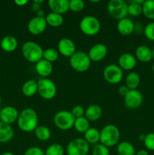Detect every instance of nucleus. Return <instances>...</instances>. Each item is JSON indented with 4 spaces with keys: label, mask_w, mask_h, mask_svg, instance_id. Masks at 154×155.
<instances>
[{
    "label": "nucleus",
    "mask_w": 154,
    "mask_h": 155,
    "mask_svg": "<svg viewBox=\"0 0 154 155\" xmlns=\"http://www.w3.org/2000/svg\"><path fill=\"white\" fill-rule=\"evenodd\" d=\"M58 58L59 52L57 50L51 48L44 50L43 58H42L45 59V60L51 62V63H53V62H55L58 59Z\"/></svg>",
    "instance_id": "nucleus-33"
},
{
    "label": "nucleus",
    "mask_w": 154,
    "mask_h": 155,
    "mask_svg": "<svg viewBox=\"0 0 154 155\" xmlns=\"http://www.w3.org/2000/svg\"><path fill=\"white\" fill-rule=\"evenodd\" d=\"M143 143L148 150L154 151V133H149L146 134L143 140Z\"/></svg>",
    "instance_id": "nucleus-37"
},
{
    "label": "nucleus",
    "mask_w": 154,
    "mask_h": 155,
    "mask_svg": "<svg viewBox=\"0 0 154 155\" xmlns=\"http://www.w3.org/2000/svg\"><path fill=\"white\" fill-rule=\"evenodd\" d=\"M75 44L72 40L68 38H63L57 44V51L59 54L66 58H70L75 52Z\"/></svg>",
    "instance_id": "nucleus-14"
},
{
    "label": "nucleus",
    "mask_w": 154,
    "mask_h": 155,
    "mask_svg": "<svg viewBox=\"0 0 154 155\" xmlns=\"http://www.w3.org/2000/svg\"><path fill=\"white\" fill-rule=\"evenodd\" d=\"M35 136L38 140L41 142H46L51 138V130L45 126H38L34 130Z\"/></svg>",
    "instance_id": "nucleus-29"
},
{
    "label": "nucleus",
    "mask_w": 154,
    "mask_h": 155,
    "mask_svg": "<svg viewBox=\"0 0 154 155\" xmlns=\"http://www.w3.org/2000/svg\"><path fill=\"white\" fill-rule=\"evenodd\" d=\"M85 117L90 121H97L102 115V108L98 104H91L85 109Z\"/></svg>",
    "instance_id": "nucleus-23"
},
{
    "label": "nucleus",
    "mask_w": 154,
    "mask_h": 155,
    "mask_svg": "<svg viewBox=\"0 0 154 155\" xmlns=\"http://www.w3.org/2000/svg\"><path fill=\"white\" fill-rule=\"evenodd\" d=\"M79 28L85 35L92 36L99 33L101 28V24L96 17L88 15L80 21Z\"/></svg>",
    "instance_id": "nucleus-5"
},
{
    "label": "nucleus",
    "mask_w": 154,
    "mask_h": 155,
    "mask_svg": "<svg viewBox=\"0 0 154 155\" xmlns=\"http://www.w3.org/2000/svg\"><path fill=\"white\" fill-rule=\"evenodd\" d=\"M129 92H130V89H128L125 85H122V86H119V89H118V92H119V94L121 95V96L124 97V98L128 95Z\"/></svg>",
    "instance_id": "nucleus-41"
},
{
    "label": "nucleus",
    "mask_w": 154,
    "mask_h": 155,
    "mask_svg": "<svg viewBox=\"0 0 154 155\" xmlns=\"http://www.w3.org/2000/svg\"><path fill=\"white\" fill-rule=\"evenodd\" d=\"M145 136H146V135H143V134L139 135L138 138H139V139H140V141L143 142V140H144V139H145Z\"/></svg>",
    "instance_id": "nucleus-46"
},
{
    "label": "nucleus",
    "mask_w": 154,
    "mask_h": 155,
    "mask_svg": "<svg viewBox=\"0 0 154 155\" xmlns=\"http://www.w3.org/2000/svg\"><path fill=\"white\" fill-rule=\"evenodd\" d=\"M91 2H93V3H97V2H100V1H91Z\"/></svg>",
    "instance_id": "nucleus-51"
},
{
    "label": "nucleus",
    "mask_w": 154,
    "mask_h": 155,
    "mask_svg": "<svg viewBox=\"0 0 154 155\" xmlns=\"http://www.w3.org/2000/svg\"><path fill=\"white\" fill-rule=\"evenodd\" d=\"M143 101V94L137 89L130 90L128 95L124 98L125 105L129 109H137Z\"/></svg>",
    "instance_id": "nucleus-11"
},
{
    "label": "nucleus",
    "mask_w": 154,
    "mask_h": 155,
    "mask_svg": "<svg viewBox=\"0 0 154 155\" xmlns=\"http://www.w3.org/2000/svg\"><path fill=\"white\" fill-rule=\"evenodd\" d=\"M152 58L154 59V47L152 48Z\"/></svg>",
    "instance_id": "nucleus-49"
},
{
    "label": "nucleus",
    "mask_w": 154,
    "mask_h": 155,
    "mask_svg": "<svg viewBox=\"0 0 154 155\" xmlns=\"http://www.w3.org/2000/svg\"><path fill=\"white\" fill-rule=\"evenodd\" d=\"M1 155H14V154L13 153H11V152H8V151H7V152L3 153V154H2Z\"/></svg>",
    "instance_id": "nucleus-48"
},
{
    "label": "nucleus",
    "mask_w": 154,
    "mask_h": 155,
    "mask_svg": "<svg viewBox=\"0 0 154 155\" xmlns=\"http://www.w3.org/2000/svg\"><path fill=\"white\" fill-rule=\"evenodd\" d=\"M100 133L101 144L105 145L107 148L113 147L119 144L120 139V131L116 126L113 124H107L103 127Z\"/></svg>",
    "instance_id": "nucleus-2"
},
{
    "label": "nucleus",
    "mask_w": 154,
    "mask_h": 155,
    "mask_svg": "<svg viewBox=\"0 0 154 155\" xmlns=\"http://www.w3.org/2000/svg\"><path fill=\"white\" fill-rule=\"evenodd\" d=\"M107 11L112 18L120 21L128 15V3L124 0H111L107 5Z\"/></svg>",
    "instance_id": "nucleus-6"
},
{
    "label": "nucleus",
    "mask_w": 154,
    "mask_h": 155,
    "mask_svg": "<svg viewBox=\"0 0 154 155\" xmlns=\"http://www.w3.org/2000/svg\"><path fill=\"white\" fill-rule=\"evenodd\" d=\"M73 128L79 133H85L90 128V122L85 117L75 118Z\"/></svg>",
    "instance_id": "nucleus-30"
},
{
    "label": "nucleus",
    "mask_w": 154,
    "mask_h": 155,
    "mask_svg": "<svg viewBox=\"0 0 154 155\" xmlns=\"http://www.w3.org/2000/svg\"><path fill=\"white\" fill-rule=\"evenodd\" d=\"M24 155H45V151L39 147H30L26 150Z\"/></svg>",
    "instance_id": "nucleus-40"
},
{
    "label": "nucleus",
    "mask_w": 154,
    "mask_h": 155,
    "mask_svg": "<svg viewBox=\"0 0 154 155\" xmlns=\"http://www.w3.org/2000/svg\"><path fill=\"white\" fill-rule=\"evenodd\" d=\"M142 14L149 20H154V0H146L142 5Z\"/></svg>",
    "instance_id": "nucleus-31"
},
{
    "label": "nucleus",
    "mask_w": 154,
    "mask_h": 155,
    "mask_svg": "<svg viewBox=\"0 0 154 155\" xmlns=\"http://www.w3.org/2000/svg\"><path fill=\"white\" fill-rule=\"evenodd\" d=\"M101 133L98 130L90 127L85 133H84V139L88 144L95 145L100 142Z\"/></svg>",
    "instance_id": "nucleus-26"
},
{
    "label": "nucleus",
    "mask_w": 154,
    "mask_h": 155,
    "mask_svg": "<svg viewBox=\"0 0 154 155\" xmlns=\"http://www.w3.org/2000/svg\"><path fill=\"white\" fill-rule=\"evenodd\" d=\"M137 64L135 56L130 53H124L119 56L118 59V65L123 71H131L134 69Z\"/></svg>",
    "instance_id": "nucleus-16"
},
{
    "label": "nucleus",
    "mask_w": 154,
    "mask_h": 155,
    "mask_svg": "<svg viewBox=\"0 0 154 155\" xmlns=\"http://www.w3.org/2000/svg\"><path fill=\"white\" fill-rule=\"evenodd\" d=\"M14 3L18 6H24L28 3V1L27 0H15Z\"/></svg>",
    "instance_id": "nucleus-43"
},
{
    "label": "nucleus",
    "mask_w": 154,
    "mask_h": 155,
    "mask_svg": "<svg viewBox=\"0 0 154 155\" xmlns=\"http://www.w3.org/2000/svg\"><path fill=\"white\" fill-rule=\"evenodd\" d=\"M152 72H153V74H154V63L152 64Z\"/></svg>",
    "instance_id": "nucleus-50"
},
{
    "label": "nucleus",
    "mask_w": 154,
    "mask_h": 155,
    "mask_svg": "<svg viewBox=\"0 0 154 155\" xmlns=\"http://www.w3.org/2000/svg\"><path fill=\"white\" fill-rule=\"evenodd\" d=\"M38 92V83L34 80H29L22 86V93L27 97H32Z\"/></svg>",
    "instance_id": "nucleus-24"
},
{
    "label": "nucleus",
    "mask_w": 154,
    "mask_h": 155,
    "mask_svg": "<svg viewBox=\"0 0 154 155\" xmlns=\"http://www.w3.org/2000/svg\"><path fill=\"white\" fill-rule=\"evenodd\" d=\"M23 56L27 61L36 64L43 58V48L33 41H27L22 45Z\"/></svg>",
    "instance_id": "nucleus-3"
},
{
    "label": "nucleus",
    "mask_w": 154,
    "mask_h": 155,
    "mask_svg": "<svg viewBox=\"0 0 154 155\" xmlns=\"http://www.w3.org/2000/svg\"><path fill=\"white\" fill-rule=\"evenodd\" d=\"M107 52L108 49L106 45L103 43H97L91 47L88 54L91 61L99 62L107 56Z\"/></svg>",
    "instance_id": "nucleus-13"
},
{
    "label": "nucleus",
    "mask_w": 154,
    "mask_h": 155,
    "mask_svg": "<svg viewBox=\"0 0 154 155\" xmlns=\"http://www.w3.org/2000/svg\"><path fill=\"white\" fill-rule=\"evenodd\" d=\"M143 33L149 40L154 41V21L146 24L143 30Z\"/></svg>",
    "instance_id": "nucleus-38"
},
{
    "label": "nucleus",
    "mask_w": 154,
    "mask_h": 155,
    "mask_svg": "<svg viewBox=\"0 0 154 155\" xmlns=\"http://www.w3.org/2000/svg\"><path fill=\"white\" fill-rule=\"evenodd\" d=\"M116 28L122 36H129L134 31V24L130 18H125L118 21Z\"/></svg>",
    "instance_id": "nucleus-19"
},
{
    "label": "nucleus",
    "mask_w": 154,
    "mask_h": 155,
    "mask_svg": "<svg viewBox=\"0 0 154 155\" xmlns=\"http://www.w3.org/2000/svg\"><path fill=\"white\" fill-rule=\"evenodd\" d=\"M2 103V97H1V95H0V104H1Z\"/></svg>",
    "instance_id": "nucleus-52"
},
{
    "label": "nucleus",
    "mask_w": 154,
    "mask_h": 155,
    "mask_svg": "<svg viewBox=\"0 0 154 155\" xmlns=\"http://www.w3.org/2000/svg\"><path fill=\"white\" fill-rule=\"evenodd\" d=\"M48 6L51 12L61 15L69 10L68 0H50L48 1Z\"/></svg>",
    "instance_id": "nucleus-17"
},
{
    "label": "nucleus",
    "mask_w": 154,
    "mask_h": 155,
    "mask_svg": "<svg viewBox=\"0 0 154 155\" xmlns=\"http://www.w3.org/2000/svg\"><path fill=\"white\" fill-rule=\"evenodd\" d=\"M35 70H36V73L39 74L41 77L46 78V77H49L53 72V65L52 63L48 61L45 60L42 58L39 61H38L36 64L35 66Z\"/></svg>",
    "instance_id": "nucleus-18"
},
{
    "label": "nucleus",
    "mask_w": 154,
    "mask_h": 155,
    "mask_svg": "<svg viewBox=\"0 0 154 155\" xmlns=\"http://www.w3.org/2000/svg\"><path fill=\"white\" fill-rule=\"evenodd\" d=\"M85 110L84 107L82 105H75L71 110V113L73 115V117L75 118H79L83 117V115L85 114Z\"/></svg>",
    "instance_id": "nucleus-39"
},
{
    "label": "nucleus",
    "mask_w": 154,
    "mask_h": 155,
    "mask_svg": "<svg viewBox=\"0 0 154 155\" xmlns=\"http://www.w3.org/2000/svg\"><path fill=\"white\" fill-rule=\"evenodd\" d=\"M135 155H149V153H148V151H146V150L142 149L137 151L135 154Z\"/></svg>",
    "instance_id": "nucleus-45"
},
{
    "label": "nucleus",
    "mask_w": 154,
    "mask_h": 155,
    "mask_svg": "<svg viewBox=\"0 0 154 155\" xmlns=\"http://www.w3.org/2000/svg\"><path fill=\"white\" fill-rule=\"evenodd\" d=\"M66 151L67 155H87L89 144L82 138H75L68 143Z\"/></svg>",
    "instance_id": "nucleus-9"
},
{
    "label": "nucleus",
    "mask_w": 154,
    "mask_h": 155,
    "mask_svg": "<svg viewBox=\"0 0 154 155\" xmlns=\"http://www.w3.org/2000/svg\"><path fill=\"white\" fill-rule=\"evenodd\" d=\"M45 155H64V148L60 144H51L47 148Z\"/></svg>",
    "instance_id": "nucleus-32"
},
{
    "label": "nucleus",
    "mask_w": 154,
    "mask_h": 155,
    "mask_svg": "<svg viewBox=\"0 0 154 155\" xmlns=\"http://www.w3.org/2000/svg\"><path fill=\"white\" fill-rule=\"evenodd\" d=\"M47 22L45 18L34 17L30 20L27 24L28 31L33 35H39L43 33L47 27Z\"/></svg>",
    "instance_id": "nucleus-12"
},
{
    "label": "nucleus",
    "mask_w": 154,
    "mask_h": 155,
    "mask_svg": "<svg viewBox=\"0 0 154 155\" xmlns=\"http://www.w3.org/2000/svg\"><path fill=\"white\" fill-rule=\"evenodd\" d=\"M18 39L13 36L8 35L4 36L0 42V46L3 51L6 52H12L18 48Z\"/></svg>",
    "instance_id": "nucleus-21"
},
{
    "label": "nucleus",
    "mask_w": 154,
    "mask_h": 155,
    "mask_svg": "<svg viewBox=\"0 0 154 155\" xmlns=\"http://www.w3.org/2000/svg\"><path fill=\"white\" fill-rule=\"evenodd\" d=\"M19 112L13 106H6L0 110V120L11 125L18 120Z\"/></svg>",
    "instance_id": "nucleus-15"
},
{
    "label": "nucleus",
    "mask_w": 154,
    "mask_h": 155,
    "mask_svg": "<svg viewBox=\"0 0 154 155\" xmlns=\"http://www.w3.org/2000/svg\"><path fill=\"white\" fill-rule=\"evenodd\" d=\"M38 114L33 108H25L19 114L18 120V126L20 130L25 133H30L36 130L38 127Z\"/></svg>",
    "instance_id": "nucleus-1"
},
{
    "label": "nucleus",
    "mask_w": 154,
    "mask_h": 155,
    "mask_svg": "<svg viewBox=\"0 0 154 155\" xmlns=\"http://www.w3.org/2000/svg\"><path fill=\"white\" fill-rule=\"evenodd\" d=\"M91 62L87 53L82 51H75L69 58V64L74 71L79 73H83L87 71L91 66Z\"/></svg>",
    "instance_id": "nucleus-4"
},
{
    "label": "nucleus",
    "mask_w": 154,
    "mask_h": 155,
    "mask_svg": "<svg viewBox=\"0 0 154 155\" xmlns=\"http://www.w3.org/2000/svg\"><path fill=\"white\" fill-rule=\"evenodd\" d=\"M140 83V76L136 72H131L127 75L125 78V86L130 90L137 89Z\"/></svg>",
    "instance_id": "nucleus-25"
},
{
    "label": "nucleus",
    "mask_w": 154,
    "mask_h": 155,
    "mask_svg": "<svg viewBox=\"0 0 154 155\" xmlns=\"http://www.w3.org/2000/svg\"><path fill=\"white\" fill-rule=\"evenodd\" d=\"M33 2L38 3V4H42V2H44L43 0H33Z\"/></svg>",
    "instance_id": "nucleus-47"
},
{
    "label": "nucleus",
    "mask_w": 154,
    "mask_h": 155,
    "mask_svg": "<svg viewBox=\"0 0 154 155\" xmlns=\"http://www.w3.org/2000/svg\"><path fill=\"white\" fill-rule=\"evenodd\" d=\"M69 10L74 12H79L85 8V2L82 0H71L69 1Z\"/></svg>",
    "instance_id": "nucleus-36"
},
{
    "label": "nucleus",
    "mask_w": 154,
    "mask_h": 155,
    "mask_svg": "<svg viewBox=\"0 0 154 155\" xmlns=\"http://www.w3.org/2000/svg\"><path fill=\"white\" fill-rule=\"evenodd\" d=\"M135 58L139 61L148 63L152 59V49L146 45H140L135 50Z\"/></svg>",
    "instance_id": "nucleus-20"
},
{
    "label": "nucleus",
    "mask_w": 154,
    "mask_h": 155,
    "mask_svg": "<svg viewBox=\"0 0 154 155\" xmlns=\"http://www.w3.org/2000/svg\"><path fill=\"white\" fill-rule=\"evenodd\" d=\"M116 151L119 155H135L134 145L128 142H122L117 145Z\"/></svg>",
    "instance_id": "nucleus-27"
},
{
    "label": "nucleus",
    "mask_w": 154,
    "mask_h": 155,
    "mask_svg": "<svg viewBox=\"0 0 154 155\" xmlns=\"http://www.w3.org/2000/svg\"><path fill=\"white\" fill-rule=\"evenodd\" d=\"M92 155H110V150L102 144H95L92 148Z\"/></svg>",
    "instance_id": "nucleus-35"
},
{
    "label": "nucleus",
    "mask_w": 154,
    "mask_h": 155,
    "mask_svg": "<svg viewBox=\"0 0 154 155\" xmlns=\"http://www.w3.org/2000/svg\"><path fill=\"white\" fill-rule=\"evenodd\" d=\"M32 10L33 12H37L38 11H39L41 9V5L40 4H38V3L36 2H33V4H32Z\"/></svg>",
    "instance_id": "nucleus-42"
},
{
    "label": "nucleus",
    "mask_w": 154,
    "mask_h": 155,
    "mask_svg": "<svg viewBox=\"0 0 154 155\" xmlns=\"http://www.w3.org/2000/svg\"><path fill=\"white\" fill-rule=\"evenodd\" d=\"M128 3V15L132 17H137L141 15L142 5L137 4V3Z\"/></svg>",
    "instance_id": "nucleus-34"
},
{
    "label": "nucleus",
    "mask_w": 154,
    "mask_h": 155,
    "mask_svg": "<svg viewBox=\"0 0 154 155\" xmlns=\"http://www.w3.org/2000/svg\"><path fill=\"white\" fill-rule=\"evenodd\" d=\"M38 93L45 100H51L57 94V86L50 79L43 78L37 81Z\"/></svg>",
    "instance_id": "nucleus-8"
},
{
    "label": "nucleus",
    "mask_w": 154,
    "mask_h": 155,
    "mask_svg": "<svg viewBox=\"0 0 154 155\" xmlns=\"http://www.w3.org/2000/svg\"><path fill=\"white\" fill-rule=\"evenodd\" d=\"M75 118L69 110H60L54 114L53 120L59 130L66 131L73 127Z\"/></svg>",
    "instance_id": "nucleus-7"
},
{
    "label": "nucleus",
    "mask_w": 154,
    "mask_h": 155,
    "mask_svg": "<svg viewBox=\"0 0 154 155\" xmlns=\"http://www.w3.org/2000/svg\"><path fill=\"white\" fill-rule=\"evenodd\" d=\"M14 135V132L11 126L0 121V143H6L11 141Z\"/></svg>",
    "instance_id": "nucleus-22"
},
{
    "label": "nucleus",
    "mask_w": 154,
    "mask_h": 155,
    "mask_svg": "<svg viewBox=\"0 0 154 155\" xmlns=\"http://www.w3.org/2000/svg\"><path fill=\"white\" fill-rule=\"evenodd\" d=\"M103 76L107 83L110 84H117L120 83L123 78V71L118 64H110L105 67L103 71Z\"/></svg>",
    "instance_id": "nucleus-10"
},
{
    "label": "nucleus",
    "mask_w": 154,
    "mask_h": 155,
    "mask_svg": "<svg viewBox=\"0 0 154 155\" xmlns=\"http://www.w3.org/2000/svg\"><path fill=\"white\" fill-rule=\"evenodd\" d=\"M45 21H46L47 24L50 27H58L63 24V15L51 12L45 16Z\"/></svg>",
    "instance_id": "nucleus-28"
},
{
    "label": "nucleus",
    "mask_w": 154,
    "mask_h": 155,
    "mask_svg": "<svg viewBox=\"0 0 154 155\" xmlns=\"http://www.w3.org/2000/svg\"><path fill=\"white\" fill-rule=\"evenodd\" d=\"M36 17H39V18H45V12L41 8L40 10L36 12Z\"/></svg>",
    "instance_id": "nucleus-44"
}]
</instances>
